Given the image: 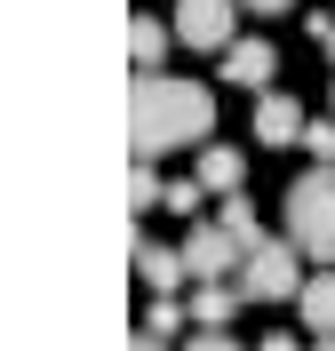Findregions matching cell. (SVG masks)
I'll use <instances>...</instances> for the list:
<instances>
[{
	"instance_id": "16",
	"label": "cell",
	"mask_w": 335,
	"mask_h": 351,
	"mask_svg": "<svg viewBox=\"0 0 335 351\" xmlns=\"http://www.w3.org/2000/svg\"><path fill=\"white\" fill-rule=\"evenodd\" d=\"M303 152H312V168H335V112L303 128Z\"/></svg>"
},
{
	"instance_id": "5",
	"label": "cell",
	"mask_w": 335,
	"mask_h": 351,
	"mask_svg": "<svg viewBox=\"0 0 335 351\" xmlns=\"http://www.w3.org/2000/svg\"><path fill=\"white\" fill-rule=\"evenodd\" d=\"M184 271H192V280H223V271H240V240H232V232H223V223H192V232H184Z\"/></svg>"
},
{
	"instance_id": "13",
	"label": "cell",
	"mask_w": 335,
	"mask_h": 351,
	"mask_svg": "<svg viewBox=\"0 0 335 351\" xmlns=\"http://www.w3.org/2000/svg\"><path fill=\"white\" fill-rule=\"evenodd\" d=\"M216 223L232 232V240H240V256L264 240V232H256V199H247V192H232V199H223V216H216Z\"/></svg>"
},
{
	"instance_id": "8",
	"label": "cell",
	"mask_w": 335,
	"mask_h": 351,
	"mask_svg": "<svg viewBox=\"0 0 335 351\" xmlns=\"http://www.w3.org/2000/svg\"><path fill=\"white\" fill-rule=\"evenodd\" d=\"M303 128H312V120H303L295 96H256V144H280V152H288V144H303Z\"/></svg>"
},
{
	"instance_id": "3",
	"label": "cell",
	"mask_w": 335,
	"mask_h": 351,
	"mask_svg": "<svg viewBox=\"0 0 335 351\" xmlns=\"http://www.w3.org/2000/svg\"><path fill=\"white\" fill-rule=\"evenodd\" d=\"M240 295H247V304L303 295V247H295V240H256L240 256Z\"/></svg>"
},
{
	"instance_id": "14",
	"label": "cell",
	"mask_w": 335,
	"mask_h": 351,
	"mask_svg": "<svg viewBox=\"0 0 335 351\" xmlns=\"http://www.w3.org/2000/svg\"><path fill=\"white\" fill-rule=\"evenodd\" d=\"M192 328V304H168V295H152V311H144V335H184Z\"/></svg>"
},
{
	"instance_id": "6",
	"label": "cell",
	"mask_w": 335,
	"mask_h": 351,
	"mask_svg": "<svg viewBox=\"0 0 335 351\" xmlns=\"http://www.w3.org/2000/svg\"><path fill=\"white\" fill-rule=\"evenodd\" d=\"M271 72H280L271 40H232V48H223V88H256V96H271Z\"/></svg>"
},
{
	"instance_id": "22",
	"label": "cell",
	"mask_w": 335,
	"mask_h": 351,
	"mask_svg": "<svg viewBox=\"0 0 335 351\" xmlns=\"http://www.w3.org/2000/svg\"><path fill=\"white\" fill-rule=\"evenodd\" d=\"M312 351H335V335H312Z\"/></svg>"
},
{
	"instance_id": "20",
	"label": "cell",
	"mask_w": 335,
	"mask_h": 351,
	"mask_svg": "<svg viewBox=\"0 0 335 351\" xmlns=\"http://www.w3.org/2000/svg\"><path fill=\"white\" fill-rule=\"evenodd\" d=\"M264 351H295V335H264Z\"/></svg>"
},
{
	"instance_id": "15",
	"label": "cell",
	"mask_w": 335,
	"mask_h": 351,
	"mask_svg": "<svg viewBox=\"0 0 335 351\" xmlns=\"http://www.w3.org/2000/svg\"><path fill=\"white\" fill-rule=\"evenodd\" d=\"M128 208H136V216H144V208H168V184H160L144 160H136V176H128Z\"/></svg>"
},
{
	"instance_id": "7",
	"label": "cell",
	"mask_w": 335,
	"mask_h": 351,
	"mask_svg": "<svg viewBox=\"0 0 335 351\" xmlns=\"http://www.w3.org/2000/svg\"><path fill=\"white\" fill-rule=\"evenodd\" d=\"M136 271H144V287H152V295H176L184 280H192V271H184V247H160L152 232H136Z\"/></svg>"
},
{
	"instance_id": "4",
	"label": "cell",
	"mask_w": 335,
	"mask_h": 351,
	"mask_svg": "<svg viewBox=\"0 0 335 351\" xmlns=\"http://www.w3.org/2000/svg\"><path fill=\"white\" fill-rule=\"evenodd\" d=\"M232 24H240V0H176V40L223 56L232 48Z\"/></svg>"
},
{
	"instance_id": "12",
	"label": "cell",
	"mask_w": 335,
	"mask_h": 351,
	"mask_svg": "<svg viewBox=\"0 0 335 351\" xmlns=\"http://www.w3.org/2000/svg\"><path fill=\"white\" fill-rule=\"evenodd\" d=\"M168 40H176V32H168L160 16H136V24H128V56H136V72H160Z\"/></svg>"
},
{
	"instance_id": "2",
	"label": "cell",
	"mask_w": 335,
	"mask_h": 351,
	"mask_svg": "<svg viewBox=\"0 0 335 351\" xmlns=\"http://www.w3.org/2000/svg\"><path fill=\"white\" fill-rule=\"evenodd\" d=\"M288 240L312 263H335V168H303L288 184Z\"/></svg>"
},
{
	"instance_id": "21",
	"label": "cell",
	"mask_w": 335,
	"mask_h": 351,
	"mask_svg": "<svg viewBox=\"0 0 335 351\" xmlns=\"http://www.w3.org/2000/svg\"><path fill=\"white\" fill-rule=\"evenodd\" d=\"M128 351H160V335H136V343H128Z\"/></svg>"
},
{
	"instance_id": "24",
	"label": "cell",
	"mask_w": 335,
	"mask_h": 351,
	"mask_svg": "<svg viewBox=\"0 0 335 351\" xmlns=\"http://www.w3.org/2000/svg\"><path fill=\"white\" fill-rule=\"evenodd\" d=\"M327 104H335V96H327Z\"/></svg>"
},
{
	"instance_id": "19",
	"label": "cell",
	"mask_w": 335,
	"mask_h": 351,
	"mask_svg": "<svg viewBox=\"0 0 335 351\" xmlns=\"http://www.w3.org/2000/svg\"><path fill=\"white\" fill-rule=\"evenodd\" d=\"M240 8H256V16H288L295 0H240Z\"/></svg>"
},
{
	"instance_id": "1",
	"label": "cell",
	"mask_w": 335,
	"mask_h": 351,
	"mask_svg": "<svg viewBox=\"0 0 335 351\" xmlns=\"http://www.w3.org/2000/svg\"><path fill=\"white\" fill-rule=\"evenodd\" d=\"M208 128H216V96L200 80H176V72H136L128 80V152L144 168L176 144H208Z\"/></svg>"
},
{
	"instance_id": "17",
	"label": "cell",
	"mask_w": 335,
	"mask_h": 351,
	"mask_svg": "<svg viewBox=\"0 0 335 351\" xmlns=\"http://www.w3.org/2000/svg\"><path fill=\"white\" fill-rule=\"evenodd\" d=\"M200 199H208L200 176H192V184H168V208H176V216H200Z\"/></svg>"
},
{
	"instance_id": "18",
	"label": "cell",
	"mask_w": 335,
	"mask_h": 351,
	"mask_svg": "<svg viewBox=\"0 0 335 351\" xmlns=\"http://www.w3.org/2000/svg\"><path fill=\"white\" fill-rule=\"evenodd\" d=\"M184 351H247V343H232L223 328H200V335H184Z\"/></svg>"
},
{
	"instance_id": "11",
	"label": "cell",
	"mask_w": 335,
	"mask_h": 351,
	"mask_svg": "<svg viewBox=\"0 0 335 351\" xmlns=\"http://www.w3.org/2000/svg\"><path fill=\"white\" fill-rule=\"evenodd\" d=\"M240 311V287L232 280H208V287H192V328H223Z\"/></svg>"
},
{
	"instance_id": "23",
	"label": "cell",
	"mask_w": 335,
	"mask_h": 351,
	"mask_svg": "<svg viewBox=\"0 0 335 351\" xmlns=\"http://www.w3.org/2000/svg\"><path fill=\"white\" fill-rule=\"evenodd\" d=\"M319 48H327V56H335V32H327V40H319Z\"/></svg>"
},
{
	"instance_id": "9",
	"label": "cell",
	"mask_w": 335,
	"mask_h": 351,
	"mask_svg": "<svg viewBox=\"0 0 335 351\" xmlns=\"http://www.w3.org/2000/svg\"><path fill=\"white\" fill-rule=\"evenodd\" d=\"M200 184L232 199V192L247 184V152H232V144H200Z\"/></svg>"
},
{
	"instance_id": "10",
	"label": "cell",
	"mask_w": 335,
	"mask_h": 351,
	"mask_svg": "<svg viewBox=\"0 0 335 351\" xmlns=\"http://www.w3.org/2000/svg\"><path fill=\"white\" fill-rule=\"evenodd\" d=\"M295 311H303V328H312V335H335V271H312L303 295H295Z\"/></svg>"
}]
</instances>
